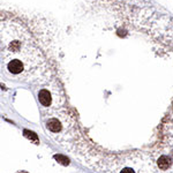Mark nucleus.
I'll return each mask as SVG.
<instances>
[{
    "instance_id": "1",
    "label": "nucleus",
    "mask_w": 173,
    "mask_h": 173,
    "mask_svg": "<svg viewBox=\"0 0 173 173\" xmlns=\"http://www.w3.org/2000/svg\"><path fill=\"white\" fill-rule=\"evenodd\" d=\"M38 100L44 107L51 106L53 100L52 92L50 91V90H47V89H42V90L38 92Z\"/></svg>"
},
{
    "instance_id": "2",
    "label": "nucleus",
    "mask_w": 173,
    "mask_h": 173,
    "mask_svg": "<svg viewBox=\"0 0 173 173\" xmlns=\"http://www.w3.org/2000/svg\"><path fill=\"white\" fill-rule=\"evenodd\" d=\"M170 165H171V159H170L167 156H162V157L158 159V166L160 170L169 169Z\"/></svg>"
},
{
    "instance_id": "3",
    "label": "nucleus",
    "mask_w": 173,
    "mask_h": 173,
    "mask_svg": "<svg viewBox=\"0 0 173 173\" xmlns=\"http://www.w3.org/2000/svg\"><path fill=\"white\" fill-rule=\"evenodd\" d=\"M23 134H24V136L27 138H29L31 142H34L35 144H38L39 143V138H38V136L34 133V132H31V131H28V129H24L23 131Z\"/></svg>"
},
{
    "instance_id": "4",
    "label": "nucleus",
    "mask_w": 173,
    "mask_h": 173,
    "mask_svg": "<svg viewBox=\"0 0 173 173\" xmlns=\"http://www.w3.org/2000/svg\"><path fill=\"white\" fill-rule=\"evenodd\" d=\"M54 159H57V160L60 163V164H62V165H68V164H69V159L62 155H54Z\"/></svg>"
},
{
    "instance_id": "5",
    "label": "nucleus",
    "mask_w": 173,
    "mask_h": 173,
    "mask_svg": "<svg viewBox=\"0 0 173 173\" xmlns=\"http://www.w3.org/2000/svg\"><path fill=\"white\" fill-rule=\"evenodd\" d=\"M120 173H135V172H134V171H133L132 169H129V167H126V169L122 170V171H121Z\"/></svg>"
},
{
    "instance_id": "6",
    "label": "nucleus",
    "mask_w": 173,
    "mask_h": 173,
    "mask_svg": "<svg viewBox=\"0 0 173 173\" xmlns=\"http://www.w3.org/2000/svg\"><path fill=\"white\" fill-rule=\"evenodd\" d=\"M19 173H28V172H24V171H21V172H19Z\"/></svg>"
}]
</instances>
